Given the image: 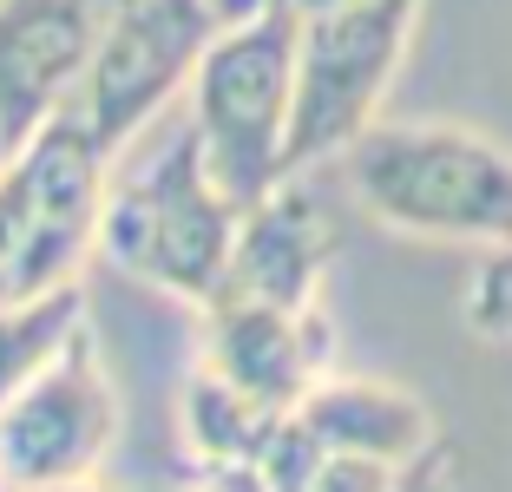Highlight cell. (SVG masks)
<instances>
[{"label": "cell", "instance_id": "obj_1", "mask_svg": "<svg viewBox=\"0 0 512 492\" xmlns=\"http://www.w3.org/2000/svg\"><path fill=\"white\" fill-rule=\"evenodd\" d=\"M348 197L427 243H473V250H506L512 243V151L467 125H368L342 151Z\"/></svg>", "mask_w": 512, "mask_h": 492}, {"label": "cell", "instance_id": "obj_2", "mask_svg": "<svg viewBox=\"0 0 512 492\" xmlns=\"http://www.w3.org/2000/svg\"><path fill=\"white\" fill-rule=\"evenodd\" d=\"M243 204L211 178L191 125H171L138 164H112L106 217H99V256L145 289L211 309L224 289V263L237 243Z\"/></svg>", "mask_w": 512, "mask_h": 492}, {"label": "cell", "instance_id": "obj_3", "mask_svg": "<svg viewBox=\"0 0 512 492\" xmlns=\"http://www.w3.org/2000/svg\"><path fill=\"white\" fill-rule=\"evenodd\" d=\"M296 27L302 14L289 0H256L211 40L184 92V125L197 132V151L211 178L237 197L243 210L270 197L289 164V132H296Z\"/></svg>", "mask_w": 512, "mask_h": 492}, {"label": "cell", "instance_id": "obj_4", "mask_svg": "<svg viewBox=\"0 0 512 492\" xmlns=\"http://www.w3.org/2000/svg\"><path fill=\"white\" fill-rule=\"evenodd\" d=\"M427 0H322L302 7L296 27V132L289 164L316 171L342 158L368 125H381V99L394 92Z\"/></svg>", "mask_w": 512, "mask_h": 492}, {"label": "cell", "instance_id": "obj_5", "mask_svg": "<svg viewBox=\"0 0 512 492\" xmlns=\"http://www.w3.org/2000/svg\"><path fill=\"white\" fill-rule=\"evenodd\" d=\"M230 27L224 0H119L99 33V53L86 66L73 112L92 125V138L125 158L171 105L191 92L211 40Z\"/></svg>", "mask_w": 512, "mask_h": 492}, {"label": "cell", "instance_id": "obj_6", "mask_svg": "<svg viewBox=\"0 0 512 492\" xmlns=\"http://www.w3.org/2000/svg\"><path fill=\"white\" fill-rule=\"evenodd\" d=\"M112 151L92 138V125L66 105L46 119L0 171V224L20 250L27 289L79 283L86 256H99V217L112 191Z\"/></svg>", "mask_w": 512, "mask_h": 492}, {"label": "cell", "instance_id": "obj_7", "mask_svg": "<svg viewBox=\"0 0 512 492\" xmlns=\"http://www.w3.org/2000/svg\"><path fill=\"white\" fill-rule=\"evenodd\" d=\"M119 447V388L106 374L99 335H79L40 381L0 407V486L7 492H53L86 486Z\"/></svg>", "mask_w": 512, "mask_h": 492}, {"label": "cell", "instance_id": "obj_8", "mask_svg": "<svg viewBox=\"0 0 512 492\" xmlns=\"http://www.w3.org/2000/svg\"><path fill=\"white\" fill-rule=\"evenodd\" d=\"M119 0H0V138L20 151L86 86Z\"/></svg>", "mask_w": 512, "mask_h": 492}, {"label": "cell", "instance_id": "obj_9", "mask_svg": "<svg viewBox=\"0 0 512 492\" xmlns=\"http://www.w3.org/2000/svg\"><path fill=\"white\" fill-rule=\"evenodd\" d=\"M204 315V355L224 381H237L270 414H296L316 381H329V315L316 309H276V302H211Z\"/></svg>", "mask_w": 512, "mask_h": 492}, {"label": "cell", "instance_id": "obj_10", "mask_svg": "<svg viewBox=\"0 0 512 492\" xmlns=\"http://www.w3.org/2000/svg\"><path fill=\"white\" fill-rule=\"evenodd\" d=\"M335 256V224L322 197L309 191V171L283 178L270 197H256L237 224L224 263V289L211 302H276V309H316L322 276Z\"/></svg>", "mask_w": 512, "mask_h": 492}, {"label": "cell", "instance_id": "obj_11", "mask_svg": "<svg viewBox=\"0 0 512 492\" xmlns=\"http://www.w3.org/2000/svg\"><path fill=\"white\" fill-rule=\"evenodd\" d=\"M309 420L329 453H355V460H381V466H414L421 453L440 447L434 414L407 388L375 381V374H329L309 388V401L296 407Z\"/></svg>", "mask_w": 512, "mask_h": 492}, {"label": "cell", "instance_id": "obj_12", "mask_svg": "<svg viewBox=\"0 0 512 492\" xmlns=\"http://www.w3.org/2000/svg\"><path fill=\"white\" fill-rule=\"evenodd\" d=\"M276 420H283V414H270L263 401H250V394H243L237 381H224L211 361H197V368L184 374L178 427H184V453L197 460V473H204V466L256 460Z\"/></svg>", "mask_w": 512, "mask_h": 492}, {"label": "cell", "instance_id": "obj_13", "mask_svg": "<svg viewBox=\"0 0 512 492\" xmlns=\"http://www.w3.org/2000/svg\"><path fill=\"white\" fill-rule=\"evenodd\" d=\"M86 283L33 289V296L0 309V407L14 401L27 381H40L66 348L86 335Z\"/></svg>", "mask_w": 512, "mask_h": 492}, {"label": "cell", "instance_id": "obj_14", "mask_svg": "<svg viewBox=\"0 0 512 492\" xmlns=\"http://www.w3.org/2000/svg\"><path fill=\"white\" fill-rule=\"evenodd\" d=\"M467 322L480 335H499L512 342V243L506 250H486L480 269H473V289H467Z\"/></svg>", "mask_w": 512, "mask_h": 492}, {"label": "cell", "instance_id": "obj_15", "mask_svg": "<svg viewBox=\"0 0 512 492\" xmlns=\"http://www.w3.org/2000/svg\"><path fill=\"white\" fill-rule=\"evenodd\" d=\"M394 486H401V466L355 460V453H329V466L316 473L309 492H394Z\"/></svg>", "mask_w": 512, "mask_h": 492}, {"label": "cell", "instance_id": "obj_16", "mask_svg": "<svg viewBox=\"0 0 512 492\" xmlns=\"http://www.w3.org/2000/svg\"><path fill=\"white\" fill-rule=\"evenodd\" d=\"M191 492H276V486H270L263 473H256L250 460H237V466H204Z\"/></svg>", "mask_w": 512, "mask_h": 492}, {"label": "cell", "instance_id": "obj_17", "mask_svg": "<svg viewBox=\"0 0 512 492\" xmlns=\"http://www.w3.org/2000/svg\"><path fill=\"white\" fill-rule=\"evenodd\" d=\"M394 492H447V447H434L414 466H401V486Z\"/></svg>", "mask_w": 512, "mask_h": 492}, {"label": "cell", "instance_id": "obj_18", "mask_svg": "<svg viewBox=\"0 0 512 492\" xmlns=\"http://www.w3.org/2000/svg\"><path fill=\"white\" fill-rule=\"evenodd\" d=\"M7 492V486H0ZM53 492H145V486H106V479H86V486H53Z\"/></svg>", "mask_w": 512, "mask_h": 492}, {"label": "cell", "instance_id": "obj_19", "mask_svg": "<svg viewBox=\"0 0 512 492\" xmlns=\"http://www.w3.org/2000/svg\"><path fill=\"white\" fill-rule=\"evenodd\" d=\"M7 158H14V151H7V138H0V171H7Z\"/></svg>", "mask_w": 512, "mask_h": 492}]
</instances>
